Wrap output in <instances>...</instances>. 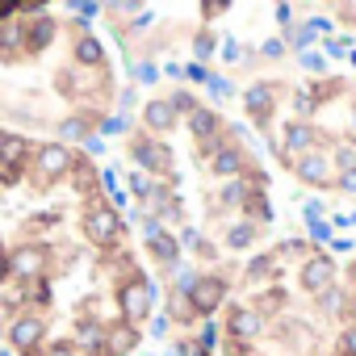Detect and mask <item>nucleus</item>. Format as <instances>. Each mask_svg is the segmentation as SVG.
<instances>
[{
    "label": "nucleus",
    "instance_id": "53",
    "mask_svg": "<svg viewBox=\"0 0 356 356\" xmlns=\"http://www.w3.org/2000/svg\"><path fill=\"white\" fill-rule=\"evenodd\" d=\"M352 277H356V264H352Z\"/></svg>",
    "mask_w": 356,
    "mask_h": 356
},
{
    "label": "nucleus",
    "instance_id": "4",
    "mask_svg": "<svg viewBox=\"0 0 356 356\" xmlns=\"http://www.w3.org/2000/svg\"><path fill=\"white\" fill-rule=\"evenodd\" d=\"M331 285H335V260H331V256H310V260L302 264V289L327 293Z\"/></svg>",
    "mask_w": 356,
    "mask_h": 356
},
{
    "label": "nucleus",
    "instance_id": "7",
    "mask_svg": "<svg viewBox=\"0 0 356 356\" xmlns=\"http://www.w3.org/2000/svg\"><path fill=\"white\" fill-rule=\"evenodd\" d=\"M9 335H13V348H17V352H34V348H38V339L47 335V323H42V318H34V314H26V318H17V323H13V331H9Z\"/></svg>",
    "mask_w": 356,
    "mask_h": 356
},
{
    "label": "nucleus",
    "instance_id": "25",
    "mask_svg": "<svg viewBox=\"0 0 356 356\" xmlns=\"http://www.w3.org/2000/svg\"><path fill=\"white\" fill-rule=\"evenodd\" d=\"M302 67H306V72H323V67H327V59H323L318 51H302Z\"/></svg>",
    "mask_w": 356,
    "mask_h": 356
},
{
    "label": "nucleus",
    "instance_id": "13",
    "mask_svg": "<svg viewBox=\"0 0 356 356\" xmlns=\"http://www.w3.org/2000/svg\"><path fill=\"white\" fill-rule=\"evenodd\" d=\"M143 122L159 134V130H172V122H176V109H172V101H151L147 109H143Z\"/></svg>",
    "mask_w": 356,
    "mask_h": 356
},
{
    "label": "nucleus",
    "instance_id": "23",
    "mask_svg": "<svg viewBox=\"0 0 356 356\" xmlns=\"http://www.w3.org/2000/svg\"><path fill=\"white\" fill-rule=\"evenodd\" d=\"M252 239H256V227H252V222H235V227L227 231V243H231V248H248Z\"/></svg>",
    "mask_w": 356,
    "mask_h": 356
},
{
    "label": "nucleus",
    "instance_id": "31",
    "mask_svg": "<svg viewBox=\"0 0 356 356\" xmlns=\"http://www.w3.org/2000/svg\"><path fill=\"white\" fill-rule=\"evenodd\" d=\"M281 256H310V248L298 243V239H289V243H281Z\"/></svg>",
    "mask_w": 356,
    "mask_h": 356
},
{
    "label": "nucleus",
    "instance_id": "30",
    "mask_svg": "<svg viewBox=\"0 0 356 356\" xmlns=\"http://www.w3.org/2000/svg\"><path fill=\"white\" fill-rule=\"evenodd\" d=\"M172 109H189V118L197 113V105H193V97H189V92H176V97H172Z\"/></svg>",
    "mask_w": 356,
    "mask_h": 356
},
{
    "label": "nucleus",
    "instance_id": "19",
    "mask_svg": "<svg viewBox=\"0 0 356 356\" xmlns=\"http://www.w3.org/2000/svg\"><path fill=\"white\" fill-rule=\"evenodd\" d=\"M22 42H26V26H22V22H0V51L9 55V51H17Z\"/></svg>",
    "mask_w": 356,
    "mask_h": 356
},
{
    "label": "nucleus",
    "instance_id": "9",
    "mask_svg": "<svg viewBox=\"0 0 356 356\" xmlns=\"http://www.w3.org/2000/svg\"><path fill=\"white\" fill-rule=\"evenodd\" d=\"M134 343H138V331H134L130 323H113V327H105V356H126Z\"/></svg>",
    "mask_w": 356,
    "mask_h": 356
},
{
    "label": "nucleus",
    "instance_id": "24",
    "mask_svg": "<svg viewBox=\"0 0 356 356\" xmlns=\"http://www.w3.org/2000/svg\"><path fill=\"white\" fill-rule=\"evenodd\" d=\"M323 310H327V314H339V310H343V293H339L335 285L323 293Z\"/></svg>",
    "mask_w": 356,
    "mask_h": 356
},
{
    "label": "nucleus",
    "instance_id": "18",
    "mask_svg": "<svg viewBox=\"0 0 356 356\" xmlns=\"http://www.w3.org/2000/svg\"><path fill=\"white\" fill-rule=\"evenodd\" d=\"M151 252H155V260H159V264H168V268H176V260H181V243H176L172 235L151 239Z\"/></svg>",
    "mask_w": 356,
    "mask_h": 356
},
{
    "label": "nucleus",
    "instance_id": "17",
    "mask_svg": "<svg viewBox=\"0 0 356 356\" xmlns=\"http://www.w3.org/2000/svg\"><path fill=\"white\" fill-rule=\"evenodd\" d=\"M210 163H214V172H218V176H239V168H243V155H239L235 147H218Z\"/></svg>",
    "mask_w": 356,
    "mask_h": 356
},
{
    "label": "nucleus",
    "instance_id": "33",
    "mask_svg": "<svg viewBox=\"0 0 356 356\" xmlns=\"http://www.w3.org/2000/svg\"><path fill=\"white\" fill-rule=\"evenodd\" d=\"M264 55H268V59H281V55H285V42H281V38H268V42H264Z\"/></svg>",
    "mask_w": 356,
    "mask_h": 356
},
{
    "label": "nucleus",
    "instance_id": "1",
    "mask_svg": "<svg viewBox=\"0 0 356 356\" xmlns=\"http://www.w3.org/2000/svg\"><path fill=\"white\" fill-rule=\"evenodd\" d=\"M84 227H88V235H92V243H101V248L118 243V235H122L118 214H113L109 206H101V202H92V206L84 210Z\"/></svg>",
    "mask_w": 356,
    "mask_h": 356
},
{
    "label": "nucleus",
    "instance_id": "43",
    "mask_svg": "<svg viewBox=\"0 0 356 356\" xmlns=\"http://www.w3.org/2000/svg\"><path fill=\"white\" fill-rule=\"evenodd\" d=\"M134 76L147 84V80H155V67H151V63H138V67H134Z\"/></svg>",
    "mask_w": 356,
    "mask_h": 356
},
{
    "label": "nucleus",
    "instance_id": "39",
    "mask_svg": "<svg viewBox=\"0 0 356 356\" xmlns=\"http://www.w3.org/2000/svg\"><path fill=\"white\" fill-rule=\"evenodd\" d=\"M310 235H314V239H327V235H331V227H327L323 218H310Z\"/></svg>",
    "mask_w": 356,
    "mask_h": 356
},
{
    "label": "nucleus",
    "instance_id": "2",
    "mask_svg": "<svg viewBox=\"0 0 356 356\" xmlns=\"http://www.w3.org/2000/svg\"><path fill=\"white\" fill-rule=\"evenodd\" d=\"M151 298H155V289L147 285V281H130L126 289H122V298H118V306H122V323H143L147 318V310H151Z\"/></svg>",
    "mask_w": 356,
    "mask_h": 356
},
{
    "label": "nucleus",
    "instance_id": "16",
    "mask_svg": "<svg viewBox=\"0 0 356 356\" xmlns=\"http://www.w3.org/2000/svg\"><path fill=\"white\" fill-rule=\"evenodd\" d=\"M189 126H193L197 143H214V138H218V118H214L210 109H197V113L189 118Z\"/></svg>",
    "mask_w": 356,
    "mask_h": 356
},
{
    "label": "nucleus",
    "instance_id": "32",
    "mask_svg": "<svg viewBox=\"0 0 356 356\" xmlns=\"http://www.w3.org/2000/svg\"><path fill=\"white\" fill-rule=\"evenodd\" d=\"M339 348H343V356H356V327H348V331H343Z\"/></svg>",
    "mask_w": 356,
    "mask_h": 356
},
{
    "label": "nucleus",
    "instance_id": "6",
    "mask_svg": "<svg viewBox=\"0 0 356 356\" xmlns=\"http://www.w3.org/2000/svg\"><path fill=\"white\" fill-rule=\"evenodd\" d=\"M222 298H227V285H222L218 277H197V285L189 289V302H193L202 314L218 310V306H222Z\"/></svg>",
    "mask_w": 356,
    "mask_h": 356
},
{
    "label": "nucleus",
    "instance_id": "5",
    "mask_svg": "<svg viewBox=\"0 0 356 356\" xmlns=\"http://www.w3.org/2000/svg\"><path fill=\"white\" fill-rule=\"evenodd\" d=\"M293 172H298V181H306V185H327L331 181V159L323 151H306L302 159H293Z\"/></svg>",
    "mask_w": 356,
    "mask_h": 356
},
{
    "label": "nucleus",
    "instance_id": "50",
    "mask_svg": "<svg viewBox=\"0 0 356 356\" xmlns=\"http://www.w3.org/2000/svg\"><path fill=\"white\" fill-rule=\"evenodd\" d=\"M352 318H356V298H352Z\"/></svg>",
    "mask_w": 356,
    "mask_h": 356
},
{
    "label": "nucleus",
    "instance_id": "10",
    "mask_svg": "<svg viewBox=\"0 0 356 356\" xmlns=\"http://www.w3.org/2000/svg\"><path fill=\"white\" fill-rule=\"evenodd\" d=\"M243 105H248V113H252L260 126H268V113H273V88H268V84H252V88L243 92Z\"/></svg>",
    "mask_w": 356,
    "mask_h": 356
},
{
    "label": "nucleus",
    "instance_id": "34",
    "mask_svg": "<svg viewBox=\"0 0 356 356\" xmlns=\"http://www.w3.org/2000/svg\"><path fill=\"white\" fill-rule=\"evenodd\" d=\"M239 55H243L239 42H222V59H227V63H239Z\"/></svg>",
    "mask_w": 356,
    "mask_h": 356
},
{
    "label": "nucleus",
    "instance_id": "27",
    "mask_svg": "<svg viewBox=\"0 0 356 356\" xmlns=\"http://www.w3.org/2000/svg\"><path fill=\"white\" fill-rule=\"evenodd\" d=\"M222 202H235V206H239V202H248V189H243L239 181H231V185L222 189Z\"/></svg>",
    "mask_w": 356,
    "mask_h": 356
},
{
    "label": "nucleus",
    "instance_id": "38",
    "mask_svg": "<svg viewBox=\"0 0 356 356\" xmlns=\"http://www.w3.org/2000/svg\"><path fill=\"white\" fill-rule=\"evenodd\" d=\"M189 80H197V84H210L214 76H210V72H206L202 63H193V67H189Z\"/></svg>",
    "mask_w": 356,
    "mask_h": 356
},
{
    "label": "nucleus",
    "instance_id": "21",
    "mask_svg": "<svg viewBox=\"0 0 356 356\" xmlns=\"http://www.w3.org/2000/svg\"><path fill=\"white\" fill-rule=\"evenodd\" d=\"M59 138H63V147H67V143H84V138H88V122H84V118L59 122Z\"/></svg>",
    "mask_w": 356,
    "mask_h": 356
},
{
    "label": "nucleus",
    "instance_id": "51",
    "mask_svg": "<svg viewBox=\"0 0 356 356\" xmlns=\"http://www.w3.org/2000/svg\"><path fill=\"white\" fill-rule=\"evenodd\" d=\"M352 130H356V109H352Z\"/></svg>",
    "mask_w": 356,
    "mask_h": 356
},
{
    "label": "nucleus",
    "instance_id": "3",
    "mask_svg": "<svg viewBox=\"0 0 356 356\" xmlns=\"http://www.w3.org/2000/svg\"><path fill=\"white\" fill-rule=\"evenodd\" d=\"M34 163H38V176H42V181H59V176H67V172L76 168V155H72L63 143H47V147L34 155Z\"/></svg>",
    "mask_w": 356,
    "mask_h": 356
},
{
    "label": "nucleus",
    "instance_id": "45",
    "mask_svg": "<svg viewBox=\"0 0 356 356\" xmlns=\"http://www.w3.org/2000/svg\"><path fill=\"white\" fill-rule=\"evenodd\" d=\"M210 51H214V38H197V55H202V59H206V55H210Z\"/></svg>",
    "mask_w": 356,
    "mask_h": 356
},
{
    "label": "nucleus",
    "instance_id": "52",
    "mask_svg": "<svg viewBox=\"0 0 356 356\" xmlns=\"http://www.w3.org/2000/svg\"><path fill=\"white\" fill-rule=\"evenodd\" d=\"M352 63H356V51H352Z\"/></svg>",
    "mask_w": 356,
    "mask_h": 356
},
{
    "label": "nucleus",
    "instance_id": "42",
    "mask_svg": "<svg viewBox=\"0 0 356 356\" xmlns=\"http://www.w3.org/2000/svg\"><path fill=\"white\" fill-rule=\"evenodd\" d=\"M84 151H88V155H105V143H101V138H92V134H88V138H84Z\"/></svg>",
    "mask_w": 356,
    "mask_h": 356
},
{
    "label": "nucleus",
    "instance_id": "41",
    "mask_svg": "<svg viewBox=\"0 0 356 356\" xmlns=\"http://www.w3.org/2000/svg\"><path fill=\"white\" fill-rule=\"evenodd\" d=\"M101 130H105V134H122V130H126V118H109Z\"/></svg>",
    "mask_w": 356,
    "mask_h": 356
},
{
    "label": "nucleus",
    "instance_id": "44",
    "mask_svg": "<svg viewBox=\"0 0 356 356\" xmlns=\"http://www.w3.org/2000/svg\"><path fill=\"white\" fill-rule=\"evenodd\" d=\"M181 243H185V248H202V239H197V231H193V227L181 235Z\"/></svg>",
    "mask_w": 356,
    "mask_h": 356
},
{
    "label": "nucleus",
    "instance_id": "12",
    "mask_svg": "<svg viewBox=\"0 0 356 356\" xmlns=\"http://www.w3.org/2000/svg\"><path fill=\"white\" fill-rule=\"evenodd\" d=\"M310 143H314V130H310L306 122H293L289 134H285V155H289V159H302V155L310 151Z\"/></svg>",
    "mask_w": 356,
    "mask_h": 356
},
{
    "label": "nucleus",
    "instance_id": "15",
    "mask_svg": "<svg viewBox=\"0 0 356 356\" xmlns=\"http://www.w3.org/2000/svg\"><path fill=\"white\" fill-rule=\"evenodd\" d=\"M26 155H30V143H26V138H17V134H5V138H0V163H9V172H13Z\"/></svg>",
    "mask_w": 356,
    "mask_h": 356
},
{
    "label": "nucleus",
    "instance_id": "46",
    "mask_svg": "<svg viewBox=\"0 0 356 356\" xmlns=\"http://www.w3.org/2000/svg\"><path fill=\"white\" fill-rule=\"evenodd\" d=\"M348 51V38H339V42H327V55H343Z\"/></svg>",
    "mask_w": 356,
    "mask_h": 356
},
{
    "label": "nucleus",
    "instance_id": "35",
    "mask_svg": "<svg viewBox=\"0 0 356 356\" xmlns=\"http://www.w3.org/2000/svg\"><path fill=\"white\" fill-rule=\"evenodd\" d=\"M210 97H231V84H227L222 76H214V80H210Z\"/></svg>",
    "mask_w": 356,
    "mask_h": 356
},
{
    "label": "nucleus",
    "instance_id": "11",
    "mask_svg": "<svg viewBox=\"0 0 356 356\" xmlns=\"http://www.w3.org/2000/svg\"><path fill=\"white\" fill-rule=\"evenodd\" d=\"M42 264H47L42 248H22V252H17V256L9 260V268H13L17 277H30V281H34V277L42 273Z\"/></svg>",
    "mask_w": 356,
    "mask_h": 356
},
{
    "label": "nucleus",
    "instance_id": "37",
    "mask_svg": "<svg viewBox=\"0 0 356 356\" xmlns=\"http://www.w3.org/2000/svg\"><path fill=\"white\" fill-rule=\"evenodd\" d=\"M339 189L343 193H356V168L352 172H339Z\"/></svg>",
    "mask_w": 356,
    "mask_h": 356
},
{
    "label": "nucleus",
    "instance_id": "8",
    "mask_svg": "<svg viewBox=\"0 0 356 356\" xmlns=\"http://www.w3.org/2000/svg\"><path fill=\"white\" fill-rule=\"evenodd\" d=\"M134 159H138L147 172H168V168H172V155H168L159 143H151V138H134Z\"/></svg>",
    "mask_w": 356,
    "mask_h": 356
},
{
    "label": "nucleus",
    "instance_id": "26",
    "mask_svg": "<svg viewBox=\"0 0 356 356\" xmlns=\"http://www.w3.org/2000/svg\"><path fill=\"white\" fill-rule=\"evenodd\" d=\"M293 109H298V113H310V109H314V92L298 88V92H293Z\"/></svg>",
    "mask_w": 356,
    "mask_h": 356
},
{
    "label": "nucleus",
    "instance_id": "22",
    "mask_svg": "<svg viewBox=\"0 0 356 356\" xmlns=\"http://www.w3.org/2000/svg\"><path fill=\"white\" fill-rule=\"evenodd\" d=\"M76 59L92 67V63H101V59H105V47H101L97 38H80V42H76Z\"/></svg>",
    "mask_w": 356,
    "mask_h": 356
},
{
    "label": "nucleus",
    "instance_id": "47",
    "mask_svg": "<svg viewBox=\"0 0 356 356\" xmlns=\"http://www.w3.org/2000/svg\"><path fill=\"white\" fill-rule=\"evenodd\" d=\"M289 17H293V9H289V5H277V22H285V26H289Z\"/></svg>",
    "mask_w": 356,
    "mask_h": 356
},
{
    "label": "nucleus",
    "instance_id": "28",
    "mask_svg": "<svg viewBox=\"0 0 356 356\" xmlns=\"http://www.w3.org/2000/svg\"><path fill=\"white\" fill-rule=\"evenodd\" d=\"M335 159H339V168H343V172H352V168H356V147H339V151H335Z\"/></svg>",
    "mask_w": 356,
    "mask_h": 356
},
{
    "label": "nucleus",
    "instance_id": "36",
    "mask_svg": "<svg viewBox=\"0 0 356 356\" xmlns=\"http://www.w3.org/2000/svg\"><path fill=\"white\" fill-rule=\"evenodd\" d=\"M214 343H218V327L206 323V327H202V348H214Z\"/></svg>",
    "mask_w": 356,
    "mask_h": 356
},
{
    "label": "nucleus",
    "instance_id": "48",
    "mask_svg": "<svg viewBox=\"0 0 356 356\" xmlns=\"http://www.w3.org/2000/svg\"><path fill=\"white\" fill-rule=\"evenodd\" d=\"M51 356H76V352H72V348H55Z\"/></svg>",
    "mask_w": 356,
    "mask_h": 356
},
{
    "label": "nucleus",
    "instance_id": "49",
    "mask_svg": "<svg viewBox=\"0 0 356 356\" xmlns=\"http://www.w3.org/2000/svg\"><path fill=\"white\" fill-rule=\"evenodd\" d=\"M9 273V260H5V252H0V277H5Z\"/></svg>",
    "mask_w": 356,
    "mask_h": 356
},
{
    "label": "nucleus",
    "instance_id": "20",
    "mask_svg": "<svg viewBox=\"0 0 356 356\" xmlns=\"http://www.w3.org/2000/svg\"><path fill=\"white\" fill-rule=\"evenodd\" d=\"M51 38H55V22L51 17H38V26L26 34V47L30 51H42V47H51Z\"/></svg>",
    "mask_w": 356,
    "mask_h": 356
},
{
    "label": "nucleus",
    "instance_id": "29",
    "mask_svg": "<svg viewBox=\"0 0 356 356\" xmlns=\"http://www.w3.org/2000/svg\"><path fill=\"white\" fill-rule=\"evenodd\" d=\"M248 210H252V214H256V218H273V206H268V202H264V197H260V193H256V197H252V206H248Z\"/></svg>",
    "mask_w": 356,
    "mask_h": 356
},
{
    "label": "nucleus",
    "instance_id": "14",
    "mask_svg": "<svg viewBox=\"0 0 356 356\" xmlns=\"http://www.w3.org/2000/svg\"><path fill=\"white\" fill-rule=\"evenodd\" d=\"M260 314L256 310H231V335L235 339H256L260 335Z\"/></svg>",
    "mask_w": 356,
    "mask_h": 356
},
{
    "label": "nucleus",
    "instance_id": "40",
    "mask_svg": "<svg viewBox=\"0 0 356 356\" xmlns=\"http://www.w3.org/2000/svg\"><path fill=\"white\" fill-rule=\"evenodd\" d=\"M293 42H298V47H310V42H314V30H310V26H306V30H293Z\"/></svg>",
    "mask_w": 356,
    "mask_h": 356
}]
</instances>
